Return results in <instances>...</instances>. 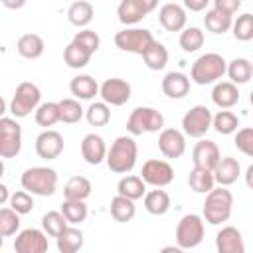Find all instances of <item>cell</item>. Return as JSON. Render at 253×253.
Here are the masks:
<instances>
[{
    "label": "cell",
    "instance_id": "cell-1",
    "mask_svg": "<svg viewBox=\"0 0 253 253\" xmlns=\"http://www.w3.org/2000/svg\"><path fill=\"white\" fill-rule=\"evenodd\" d=\"M136 154H138V146L136 140L132 136H119L111 148L107 150V166L111 172L115 174H126L134 168L136 164Z\"/></svg>",
    "mask_w": 253,
    "mask_h": 253
},
{
    "label": "cell",
    "instance_id": "cell-2",
    "mask_svg": "<svg viewBox=\"0 0 253 253\" xmlns=\"http://www.w3.org/2000/svg\"><path fill=\"white\" fill-rule=\"evenodd\" d=\"M22 188L32 196H51L57 188V172L47 166H32L22 174Z\"/></svg>",
    "mask_w": 253,
    "mask_h": 253
},
{
    "label": "cell",
    "instance_id": "cell-3",
    "mask_svg": "<svg viewBox=\"0 0 253 253\" xmlns=\"http://www.w3.org/2000/svg\"><path fill=\"white\" fill-rule=\"evenodd\" d=\"M231 206H233V196L229 190L223 186L213 188L211 192L206 194L204 202V219L211 225H219L229 219L231 215Z\"/></svg>",
    "mask_w": 253,
    "mask_h": 253
},
{
    "label": "cell",
    "instance_id": "cell-4",
    "mask_svg": "<svg viewBox=\"0 0 253 253\" xmlns=\"http://www.w3.org/2000/svg\"><path fill=\"white\" fill-rule=\"evenodd\" d=\"M227 67V61L219 53H204L192 63L190 77L198 85H210L223 77Z\"/></svg>",
    "mask_w": 253,
    "mask_h": 253
},
{
    "label": "cell",
    "instance_id": "cell-5",
    "mask_svg": "<svg viewBox=\"0 0 253 253\" xmlns=\"http://www.w3.org/2000/svg\"><path fill=\"white\" fill-rule=\"evenodd\" d=\"M164 126V117L160 111L152 109V107H136L128 121H126V130L132 136L144 134V132H158Z\"/></svg>",
    "mask_w": 253,
    "mask_h": 253
},
{
    "label": "cell",
    "instance_id": "cell-6",
    "mask_svg": "<svg viewBox=\"0 0 253 253\" xmlns=\"http://www.w3.org/2000/svg\"><path fill=\"white\" fill-rule=\"evenodd\" d=\"M40 99H42L40 87L32 81H24L16 87V93L10 103V113L18 119L28 117L32 111H36L40 107Z\"/></svg>",
    "mask_w": 253,
    "mask_h": 253
},
{
    "label": "cell",
    "instance_id": "cell-7",
    "mask_svg": "<svg viewBox=\"0 0 253 253\" xmlns=\"http://www.w3.org/2000/svg\"><path fill=\"white\" fill-rule=\"evenodd\" d=\"M204 241V219L198 213H188L178 221L176 243L180 249H194Z\"/></svg>",
    "mask_w": 253,
    "mask_h": 253
},
{
    "label": "cell",
    "instance_id": "cell-8",
    "mask_svg": "<svg viewBox=\"0 0 253 253\" xmlns=\"http://www.w3.org/2000/svg\"><path fill=\"white\" fill-rule=\"evenodd\" d=\"M154 42V36L150 30H144V28H126V30H121L115 34V45L123 51H128V53H138L142 55Z\"/></svg>",
    "mask_w": 253,
    "mask_h": 253
},
{
    "label": "cell",
    "instance_id": "cell-9",
    "mask_svg": "<svg viewBox=\"0 0 253 253\" xmlns=\"http://www.w3.org/2000/svg\"><path fill=\"white\" fill-rule=\"evenodd\" d=\"M22 150V128L16 119H0V158H14Z\"/></svg>",
    "mask_w": 253,
    "mask_h": 253
},
{
    "label": "cell",
    "instance_id": "cell-10",
    "mask_svg": "<svg viewBox=\"0 0 253 253\" xmlns=\"http://www.w3.org/2000/svg\"><path fill=\"white\" fill-rule=\"evenodd\" d=\"M211 111L206 105H196L192 107L184 117H182V128L184 134L192 138H202L210 128H211Z\"/></svg>",
    "mask_w": 253,
    "mask_h": 253
},
{
    "label": "cell",
    "instance_id": "cell-11",
    "mask_svg": "<svg viewBox=\"0 0 253 253\" xmlns=\"http://www.w3.org/2000/svg\"><path fill=\"white\" fill-rule=\"evenodd\" d=\"M140 180L144 184H150L154 188H164L174 180V170L166 160H146L142 164V172H140Z\"/></svg>",
    "mask_w": 253,
    "mask_h": 253
},
{
    "label": "cell",
    "instance_id": "cell-12",
    "mask_svg": "<svg viewBox=\"0 0 253 253\" xmlns=\"http://www.w3.org/2000/svg\"><path fill=\"white\" fill-rule=\"evenodd\" d=\"M99 95L105 105L121 107L130 99V85L121 77H111L103 81V85L99 87Z\"/></svg>",
    "mask_w": 253,
    "mask_h": 253
},
{
    "label": "cell",
    "instance_id": "cell-13",
    "mask_svg": "<svg viewBox=\"0 0 253 253\" xmlns=\"http://www.w3.org/2000/svg\"><path fill=\"white\" fill-rule=\"evenodd\" d=\"M14 251L16 253H47V237L43 231L28 227L16 235Z\"/></svg>",
    "mask_w": 253,
    "mask_h": 253
},
{
    "label": "cell",
    "instance_id": "cell-14",
    "mask_svg": "<svg viewBox=\"0 0 253 253\" xmlns=\"http://www.w3.org/2000/svg\"><path fill=\"white\" fill-rule=\"evenodd\" d=\"M156 8V0H123L117 8V16L123 24H136Z\"/></svg>",
    "mask_w": 253,
    "mask_h": 253
},
{
    "label": "cell",
    "instance_id": "cell-15",
    "mask_svg": "<svg viewBox=\"0 0 253 253\" xmlns=\"http://www.w3.org/2000/svg\"><path fill=\"white\" fill-rule=\"evenodd\" d=\"M63 146H65V144H63V136H61L57 130H51V128L40 132L38 138H36V152H38V156L43 158V160H53V158H57V156L63 152Z\"/></svg>",
    "mask_w": 253,
    "mask_h": 253
},
{
    "label": "cell",
    "instance_id": "cell-16",
    "mask_svg": "<svg viewBox=\"0 0 253 253\" xmlns=\"http://www.w3.org/2000/svg\"><path fill=\"white\" fill-rule=\"evenodd\" d=\"M221 154L219 148L213 140H200L196 142L194 150H192V160H194V168H204V170H213L215 164L219 162Z\"/></svg>",
    "mask_w": 253,
    "mask_h": 253
},
{
    "label": "cell",
    "instance_id": "cell-17",
    "mask_svg": "<svg viewBox=\"0 0 253 253\" xmlns=\"http://www.w3.org/2000/svg\"><path fill=\"white\" fill-rule=\"evenodd\" d=\"M158 148L166 158H180L186 152V138L178 128H162Z\"/></svg>",
    "mask_w": 253,
    "mask_h": 253
},
{
    "label": "cell",
    "instance_id": "cell-18",
    "mask_svg": "<svg viewBox=\"0 0 253 253\" xmlns=\"http://www.w3.org/2000/svg\"><path fill=\"white\" fill-rule=\"evenodd\" d=\"M215 249L217 253H245L243 235L237 227L225 225L215 235Z\"/></svg>",
    "mask_w": 253,
    "mask_h": 253
},
{
    "label": "cell",
    "instance_id": "cell-19",
    "mask_svg": "<svg viewBox=\"0 0 253 253\" xmlns=\"http://www.w3.org/2000/svg\"><path fill=\"white\" fill-rule=\"evenodd\" d=\"M158 22L168 32H182L186 28V10L176 2H168L158 12Z\"/></svg>",
    "mask_w": 253,
    "mask_h": 253
},
{
    "label": "cell",
    "instance_id": "cell-20",
    "mask_svg": "<svg viewBox=\"0 0 253 253\" xmlns=\"http://www.w3.org/2000/svg\"><path fill=\"white\" fill-rule=\"evenodd\" d=\"M81 156L87 164H93V166L101 164L107 156V146H105L103 136H99L95 132L85 134L81 140Z\"/></svg>",
    "mask_w": 253,
    "mask_h": 253
},
{
    "label": "cell",
    "instance_id": "cell-21",
    "mask_svg": "<svg viewBox=\"0 0 253 253\" xmlns=\"http://www.w3.org/2000/svg\"><path fill=\"white\" fill-rule=\"evenodd\" d=\"M211 174H213V182L225 188V186H231L233 182H237V178L241 174V166L235 158L223 156V158H219V162L215 164Z\"/></svg>",
    "mask_w": 253,
    "mask_h": 253
},
{
    "label": "cell",
    "instance_id": "cell-22",
    "mask_svg": "<svg viewBox=\"0 0 253 253\" xmlns=\"http://www.w3.org/2000/svg\"><path fill=\"white\" fill-rule=\"evenodd\" d=\"M162 91L170 99H182L190 91V77L180 71H170L162 79Z\"/></svg>",
    "mask_w": 253,
    "mask_h": 253
},
{
    "label": "cell",
    "instance_id": "cell-23",
    "mask_svg": "<svg viewBox=\"0 0 253 253\" xmlns=\"http://www.w3.org/2000/svg\"><path fill=\"white\" fill-rule=\"evenodd\" d=\"M211 101L219 109H231L239 101V89L233 83H229V81L215 83V87L211 91Z\"/></svg>",
    "mask_w": 253,
    "mask_h": 253
},
{
    "label": "cell",
    "instance_id": "cell-24",
    "mask_svg": "<svg viewBox=\"0 0 253 253\" xmlns=\"http://www.w3.org/2000/svg\"><path fill=\"white\" fill-rule=\"evenodd\" d=\"M225 71H227V75H229V79H231L229 83H233V85L237 87V85L249 83V79H251V75H253V65H251V61L245 59V57H235V59H231V61L227 63Z\"/></svg>",
    "mask_w": 253,
    "mask_h": 253
},
{
    "label": "cell",
    "instance_id": "cell-25",
    "mask_svg": "<svg viewBox=\"0 0 253 253\" xmlns=\"http://www.w3.org/2000/svg\"><path fill=\"white\" fill-rule=\"evenodd\" d=\"M43 47H45L43 45V40L38 34H24V36H20L18 45H16L18 53L22 57H26V59H38V57H42Z\"/></svg>",
    "mask_w": 253,
    "mask_h": 253
},
{
    "label": "cell",
    "instance_id": "cell-26",
    "mask_svg": "<svg viewBox=\"0 0 253 253\" xmlns=\"http://www.w3.org/2000/svg\"><path fill=\"white\" fill-rule=\"evenodd\" d=\"M69 91L71 95H75L77 99L89 101L99 93V85L91 75H75L69 83Z\"/></svg>",
    "mask_w": 253,
    "mask_h": 253
},
{
    "label": "cell",
    "instance_id": "cell-27",
    "mask_svg": "<svg viewBox=\"0 0 253 253\" xmlns=\"http://www.w3.org/2000/svg\"><path fill=\"white\" fill-rule=\"evenodd\" d=\"M117 196H123L130 202L138 200V198H144L146 194V184L140 180V176H125L119 180L117 184Z\"/></svg>",
    "mask_w": 253,
    "mask_h": 253
},
{
    "label": "cell",
    "instance_id": "cell-28",
    "mask_svg": "<svg viewBox=\"0 0 253 253\" xmlns=\"http://www.w3.org/2000/svg\"><path fill=\"white\" fill-rule=\"evenodd\" d=\"M63 196H65V200L83 202L91 196V182L85 176H73L67 180V184L63 188Z\"/></svg>",
    "mask_w": 253,
    "mask_h": 253
},
{
    "label": "cell",
    "instance_id": "cell-29",
    "mask_svg": "<svg viewBox=\"0 0 253 253\" xmlns=\"http://www.w3.org/2000/svg\"><path fill=\"white\" fill-rule=\"evenodd\" d=\"M83 247V233L77 227H65L57 235V251L59 253H77Z\"/></svg>",
    "mask_w": 253,
    "mask_h": 253
},
{
    "label": "cell",
    "instance_id": "cell-30",
    "mask_svg": "<svg viewBox=\"0 0 253 253\" xmlns=\"http://www.w3.org/2000/svg\"><path fill=\"white\" fill-rule=\"evenodd\" d=\"M144 208L152 215H164L170 210V196L164 190H150L144 194Z\"/></svg>",
    "mask_w": 253,
    "mask_h": 253
},
{
    "label": "cell",
    "instance_id": "cell-31",
    "mask_svg": "<svg viewBox=\"0 0 253 253\" xmlns=\"http://www.w3.org/2000/svg\"><path fill=\"white\" fill-rule=\"evenodd\" d=\"M67 20H69L73 26H77V28L87 26V24L93 20V4H91V2H85V0L73 2V4L67 8Z\"/></svg>",
    "mask_w": 253,
    "mask_h": 253
},
{
    "label": "cell",
    "instance_id": "cell-32",
    "mask_svg": "<svg viewBox=\"0 0 253 253\" xmlns=\"http://www.w3.org/2000/svg\"><path fill=\"white\" fill-rule=\"evenodd\" d=\"M142 59H144V63H146L148 69L158 71V69H164L166 67V63H168V51H166V47L160 42L154 40L152 45L142 53Z\"/></svg>",
    "mask_w": 253,
    "mask_h": 253
},
{
    "label": "cell",
    "instance_id": "cell-33",
    "mask_svg": "<svg viewBox=\"0 0 253 253\" xmlns=\"http://www.w3.org/2000/svg\"><path fill=\"white\" fill-rule=\"evenodd\" d=\"M188 186L198 194H208L215 186L213 174L210 170H204V168H192V172L188 176Z\"/></svg>",
    "mask_w": 253,
    "mask_h": 253
},
{
    "label": "cell",
    "instance_id": "cell-34",
    "mask_svg": "<svg viewBox=\"0 0 253 253\" xmlns=\"http://www.w3.org/2000/svg\"><path fill=\"white\" fill-rule=\"evenodd\" d=\"M134 213H136L134 202H130V200H126L123 196H115L111 200V215H113L115 221L126 223V221H130L134 217Z\"/></svg>",
    "mask_w": 253,
    "mask_h": 253
},
{
    "label": "cell",
    "instance_id": "cell-35",
    "mask_svg": "<svg viewBox=\"0 0 253 253\" xmlns=\"http://www.w3.org/2000/svg\"><path fill=\"white\" fill-rule=\"evenodd\" d=\"M204 24H206V28H208L211 34H225V32L231 28L233 20H231V16H227V14H223V12L215 10V8H211V10H208L206 16H204Z\"/></svg>",
    "mask_w": 253,
    "mask_h": 253
},
{
    "label": "cell",
    "instance_id": "cell-36",
    "mask_svg": "<svg viewBox=\"0 0 253 253\" xmlns=\"http://www.w3.org/2000/svg\"><path fill=\"white\" fill-rule=\"evenodd\" d=\"M57 107H59V121L67 123V125L79 123L83 119V115H85V111L81 109L77 99H61L57 103Z\"/></svg>",
    "mask_w": 253,
    "mask_h": 253
},
{
    "label": "cell",
    "instance_id": "cell-37",
    "mask_svg": "<svg viewBox=\"0 0 253 253\" xmlns=\"http://www.w3.org/2000/svg\"><path fill=\"white\" fill-rule=\"evenodd\" d=\"M211 126L215 128V132L219 134H231L237 130L239 126V119L235 113L231 111H219L217 115L211 117Z\"/></svg>",
    "mask_w": 253,
    "mask_h": 253
},
{
    "label": "cell",
    "instance_id": "cell-38",
    "mask_svg": "<svg viewBox=\"0 0 253 253\" xmlns=\"http://www.w3.org/2000/svg\"><path fill=\"white\" fill-rule=\"evenodd\" d=\"M85 119H87V123L91 126H105L111 121V109L103 101H95L85 111Z\"/></svg>",
    "mask_w": 253,
    "mask_h": 253
},
{
    "label": "cell",
    "instance_id": "cell-39",
    "mask_svg": "<svg viewBox=\"0 0 253 253\" xmlns=\"http://www.w3.org/2000/svg\"><path fill=\"white\" fill-rule=\"evenodd\" d=\"M57 121H59V107H57V103L47 101V103H42L36 109V123L40 126H43L45 130H47V126H53Z\"/></svg>",
    "mask_w": 253,
    "mask_h": 253
},
{
    "label": "cell",
    "instance_id": "cell-40",
    "mask_svg": "<svg viewBox=\"0 0 253 253\" xmlns=\"http://www.w3.org/2000/svg\"><path fill=\"white\" fill-rule=\"evenodd\" d=\"M61 215L65 217L67 223H81L87 217V206H85V202L63 200V204H61Z\"/></svg>",
    "mask_w": 253,
    "mask_h": 253
},
{
    "label": "cell",
    "instance_id": "cell-41",
    "mask_svg": "<svg viewBox=\"0 0 253 253\" xmlns=\"http://www.w3.org/2000/svg\"><path fill=\"white\" fill-rule=\"evenodd\" d=\"M204 45V32L196 26H190L186 28L182 34H180V47L188 53L192 51H198L200 47Z\"/></svg>",
    "mask_w": 253,
    "mask_h": 253
},
{
    "label": "cell",
    "instance_id": "cell-42",
    "mask_svg": "<svg viewBox=\"0 0 253 253\" xmlns=\"http://www.w3.org/2000/svg\"><path fill=\"white\" fill-rule=\"evenodd\" d=\"M89 59H91V55H89L85 49L77 47L75 43H69V45L63 49V61H65L67 67H71V69H81V67H85V65L89 63Z\"/></svg>",
    "mask_w": 253,
    "mask_h": 253
},
{
    "label": "cell",
    "instance_id": "cell-43",
    "mask_svg": "<svg viewBox=\"0 0 253 253\" xmlns=\"http://www.w3.org/2000/svg\"><path fill=\"white\" fill-rule=\"evenodd\" d=\"M71 43H75L77 47H81V49H85L89 55H93L97 49H99V45H101V38L97 36V32H93V30H81V32H77L75 36H73V42Z\"/></svg>",
    "mask_w": 253,
    "mask_h": 253
},
{
    "label": "cell",
    "instance_id": "cell-44",
    "mask_svg": "<svg viewBox=\"0 0 253 253\" xmlns=\"http://www.w3.org/2000/svg\"><path fill=\"white\" fill-rule=\"evenodd\" d=\"M20 227V215L12 208H0V235L10 237Z\"/></svg>",
    "mask_w": 253,
    "mask_h": 253
},
{
    "label": "cell",
    "instance_id": "cell-45",
    "mask_svg": "<svg viewBox=\"0 0 253 253\" xmlns=\"http://www.w3.org/2000/svg\"><path fill=\"white\" fill-rule=\"evenodd\" d=\"M233 28V38L239 42H249L253 40V16L251 14H241L237 20L231 24Z\"/></svg>",
    "mask_w": 253,
    "mask_h": 253
},
{
    "label": "cell",
    "instance_id": "cell-46",
    "mask_svg": "<svg viewBox=\"0 0 253 253\" xmlns=\"http://www.w3.org/2000/svg\"><path fill=\"white\" fill-rule=\"evenodd\" d=\"M42 227L47 235L51 237H57L65 227H67V221L65 217L61 215V211H47L43 217H42Z\"/></svg>",
    "mask_w": 253,
    "mask_h": 253
},
{
    "label": "cell",
    "instance_id": "cell-47",
    "mask_svg": "<svg viewBox=\"0 0 253 253\" xmlns=\"http://www.w3.org/2000/svg\"><path fill=\"white\" fill-rule=\"evenodd\" d=\"M10 208L18 213V215H24V213H30L32 208H34V200L28 192H16L10 196Z\"/></svg>",
    "mask_w": 253,
    "mask_h": 253
},
{
    "label": "cell",
    "instance_id": "cell-48",
    "mask_svg": "<svg viewBox=\"0 0 253 253\" xmlns=\"http://www.w3.org/2000/svg\"><path fill=\"white\" fill-rule=\"evenodd\" d=\"M235 146L245 156H253V128H249V126L239 128L235 134Z\"/></svg>",
    "mask_w": 253,
    "mask_h": 253
},
{
    "label": "cell",
    "instance_id": "cell-49",
    "mask_svg": "<svg viewBox=\"0 0 253 253\" xmlns=\"http://www.w3.org/2000/svg\"><path fill=\"white\" fill-rule=\"evenodd\" d=\"M213 8L227 16H233L241 8V0H213Z\"/></svg>",
    "mask_w": 253,
    "mask_h": 253
},
{
    "label": "cell",
    "instance_id": "cell-50",
    "mask_svg": "<svg viewBox=\"0 0 253 253\" xmlns=\"http://www.w3.org/2000/svg\"><path fill=\"white\" fill-rule=\"evenodd\" d=\"M184 6L188 10H192V12H202V10L208 8V0H186Z\"/></svg>",
    "mask_w": 253,
    "mask_h": 253
},
{
    "label": "cell",
    "instance_id": "cell-51",
    "mask_svg": "<svg viewBox=\"0 0 253 253\" xmlns=\"http://www.w3.org/2000/svg\"><path fill=\"white\" fill-rule=\"evenodd\" d=\"M8 200H10V192H8V186L0 184V206H2V204H6Z\"/></svg>",
    "mask_w": 253,
    "mask_h": 253
},
{
    "label": "cell",
    "instance_id": "cell-52",
    "mask_svg": "<svg viewBox=\"0 0 253 253\" xmlns=\"http://www.w3.org/2000/svg\"><path fill=\"white\" fill-rule=\"evenodd\" d=\"M160 253H184V249H180L178 245H176V247H174V245H166V247L160 249Z\"/></svg>",
    "mask_w": 253,
    "mask_h": 253
},
{
    "label": "cell",
    "instance_id": "cell-53",
    "mask_svg": "<svg viewBox=\"0 0 253 253\" xmlns=\"http://www.w3.org/2000/svg\"><path fill=\"white\" fill-rule=\"evenodd\" d=\"M4 113H6V103H4V99L0 97V119L4 117Z\"/></svg>",
    "mask_w": 253,
    "mask_h": 253
},
{
    "label": "cell",
    "instance_id": "cell-54",
    "mask_svg": "<svg viewBox=\"0 0 253 253\" xmlns=\"http://www.w3.org/2000/svg\"><path fill=\"white\" fill-rule=\"evenodd\" d=\"M4 6H8V8H22V6H24V2H16V4H10V2H4Z\"/></svg>",
    "mask_w": 253,
    "mask_h": 253
},
{
    "label": "cell",
    "instance_id": "cell-55",
    "mask_svg": "<svg viewBox=\"0 0 253 253\" xmlns=\"http://www.w3.org/2000/svg\"><path fill=\"white\" fill-rule=\"evenodd\" d=\"M4 176V162H2V158H0V178Z\"/></svg>",
    "mask_w": 253,
    "mask_h": 253
},
{
    "label": "cell",
    "instance_id": "cell-56",
    "mask_svg": "<svg viewBox=\"0 0 253 253\" xmlns=\"http://www.w3.org/2000/svg\"><path fill=\"white\" fill-rule=\"evenodd\" d=\"M2 243H4V237L0 235V249H2Z\"/></svg>",
    "mask_w": 253,
    "mask_h": 253
}]
</instances>
